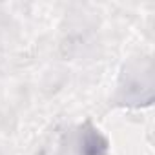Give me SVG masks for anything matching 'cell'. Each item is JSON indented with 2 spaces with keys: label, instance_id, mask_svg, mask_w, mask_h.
<instances>
[{
  "label": "cell",
  "instance_id": "obj_1",
  "mask_svg": "<svg viewBox=\"0 0 155 155\" xmlns=\"http://www.w3.org/2000/svg\"><path fill=\"white\" fill-rule=\"evenodd\" d=\"M108 142L93 128H88L81 135V155H106Z\"/></svg>",
  "mask_w": 155,
  "mask_h": 155
}]
</instances>
